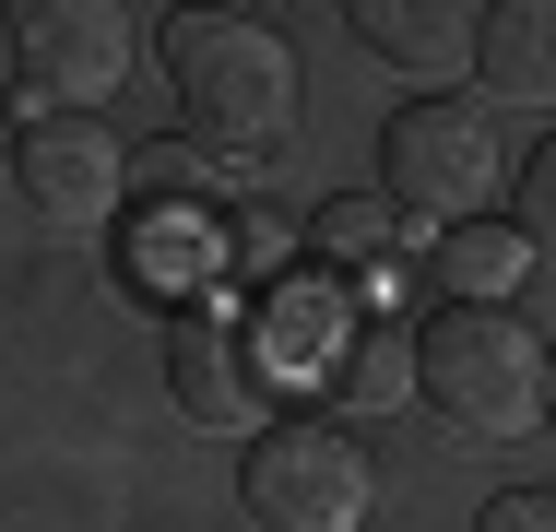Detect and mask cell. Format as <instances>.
<instances>
[{
	"label": "cell",
	"mask_w": 556,
	"mask_h": 532,
	"mask_svg": "<svg viewBox=\"0 0 556 532\" xmlns=\"http://www.w3.org/2000/svg\"><path fill=\"white\" fill-rule=\"evenodd\" d=\"M473 72L497 106H556V0H497L473 24Z\"/></svg>",
	"instance_id": "9c48e42d"
},
{
	"label": "cell",
	"mask_w": 556,
	"mask_h": 532,
	"mask_svg": "<svg viewBox=\"0 0 556 532\" xmlns=\"http://www.w3.org/2000/svg\"><path fill=\"white\" fill-rule=\"evenodd\" d=\"M166 84H178V130L225 154V166H249V154H273L285 130H296V48L261 24V12H214V0H190L178 24H166Z\"/></svg>",
	"instance_id": "6da1fadb"
},
{
	"label": "cell",
	"mask_w": 556,
	"mask_h": 532,
	"mask_svg": "<svg viewBox=\"0 0 556 532\" xmlns=\"http://www.w3.org/2000/svg\"><path fill=\"white\" fill-rule=\"evenodd\" d=\"M320 391H332V415H391V403H415V331H343L332 355H320Z\"/></svg>",
	"instance_id": "7c38bea8"
},
{
	"label": "cell",
	"mask_w": 556,
	"mask_h": 532,
	"mask_svg": "<svg viewBox=\"0 0 556 532\" xmlns=\"http://www.w3.org/2000/svg\"><path fill=\"white\" fill-rule=\"evenodd\" d=\"M509 190V142L473 96H415L379 130V202L427 213V225H485V202Z\"/></svg>",
	"instance_id": "3957f363"
},
{
	"label": "cell",
	"mask_w": 556,
	"mask_h": 532,
	"mask_svg": "<svg viewBox=\"0 0 556 532\" xmlns=\"http://www.w3.org/2000/svg\"><path fill=\"white\" fill-rule=\"evenodd\" d=\"M0 154H12V142H0Z\"/></svg>",
	"instance_id": "ac0fdd59"
},
{
	"label": "cell",
	"mask_w": 556,
	"mask_h": 532,
	"mask_svg": "<svg viewBox=\"0 0 556 532\" xmlns=\"http://www.w3.org/2000/svg\"><path fill=\"white\" fill-rule=\"evenodd\" d=\"M545 426H556V355H545Z\"/></svg>",
	"instance_id": "2e32d148"
},
{
	"label": "cell",
	"mask_w": 556,
	"mask_h": 532,
	"mask_svg": "<svg viewBox=\"0 0 556 532\" xmlns=\"http://www.w3.org/2000/svg\"><path fill=\"white\" fill-rule=\"evenodd\" d=\"M308 249H320L332 284H391L415 237H403V202H379V190H332V202L308 213Z\"/></svg>",
	"instance_id": "8fae6325"
},
{
	"label": "cell",
	"mask_w": 556,
	"mask_h": 532,
	"mask_svg": "<svg viewBox=\"0 0 556 532\" xmlns=\"http://www.w3.org/2000/svg\"><path fill=\"white\" fill-rule=\"evenodd\" d=\"M214 12H249V0H214Z\"/></svg>",
	"instance_id": "e0dca14e"
},
{
	"label": "cell",
	"mask_w": 556,
	"mask_h": 532,
	"mask_svg": "<svg viewBox=\"0 0 556 532\" xmlns=\"http://www.w3.org/2000/svg\"><path fill=\"white\" fill-rule=\"evenodd\" d=\"M415 403L462 438V449H497L545 415V343L509 308H439L415 331Z\"/></svg>",
	"instance_id": "7a4b0ae2"
},
{
	"label": "cell",
	"mask_w": 556,
	"mask_h": 532,
	"mask_svg": "<svg viewBox=\"0 0 556 532\" xmlns=\"http://www.w3.org/2000/svg\"><path fill=\"white\" fill-rule=\"evenodd\" d=\"M521 237L509 225H450L439 249H427V284H439V308H509V284H521Z\"/></svg>",
	"instance_id": "4fadbf2b"
},
{
	"label": "cell",
	"mask_w": 556,
	"mask_h": 532,
	"mask_svg": "<svg viewBox=\"0 0 556 532\" xmlns=\"http://www.w3.org/2000/svg\"><path fill=\"white\" fill-rule=\"evenodd\" d=\"M509 202H521V249H533V261H556V130L509 166Z\"/></svg>",
	"instance_id": "5bb4252c"
},
{
	"label": "cell",
	"mask_w": 556,
	"mask_h": 532,
	"mask_svg": "<svg viewBox=\"0 0 556 532\" xmlns=\"http://www.w3.org/2000/svg\"><path fill=\"white\" fill-rule=\"evenodd\" d=\"M130 273L142 284H214L225 273V213L202 202V154H130Z\"/></svg>",
	"instance_id": "52a82bcc"
},
{
	"label": "cell",
	"mask_w": 556,
	"mask_h": 532,
	"mask_svg": "<svg viewBox=\"0 0 556 532\" xmlns=\"http://www.w3.org/2000/svg\"><path fill=\"white\" fill-rule=\"evenodd\" d=\"M12 178L48 225H118L130 213V142L96 106H48V118L12 130Z\"/></svg>",
	"instance_id": "8992f818"
},
{
	"label": "cell",
	"mask_w": 556,
	"mask_h": 532,
	"mask_svg": "<svg viewBox=\"0 0 556 532\" xmlns=\"http://www.w3.org/2000/svg\"><path fill=\"white\" fill-rule=\"evenodd\" d=\"M367 497L379 485H367V449L343 415H296L273 438H249V461H237V509L261 532H355Z\"/></svg>",
	"instance_id": "277c9868"
},
{
	"label": "cell",
	"mask_w": 556,
	"mask_h": 532,
	"mask_svg": "<svg viewBox=\"0 0 556 532\" xmlns=\"http://www.w3.org/2000/svg\"><path fill=\"white\" fill-rule=\"evenodd\" d=\"M343 24L391 72H462L473 60V0H343Z\"/></svg>",
	"instance_id": "30bf717a"
},
{
	"label": "cell",
	"mask_w": 556,
	"mask_h": 532,
	"mask_svg": "<svg viewBox=\"0 0 556 532\" xmlns=\"http://www.w3.org/2000/svg\"><path fill=\"white\" fill-rule=\"evenodd\" d=\"M166 391H178L190 426H261V355H249V331L190 308L166 331Z\"/></svg>",
	"instance_id": "ba28073f"
},
{
	"label": "cell",
	"mask_w": 556,
	"mask_h": 532,
	"mask_svg": "<svg viewBox=\"0 0 556 532\" xmlns=\"http://www.w3.org/2000/svg\"><path fill=\"white\" fill-rule=\"evenodd\" d=\"M12 60L48 106H108L142 60L130 0H12Z\"/></svg>",
	"instance_id": "5b68a950"
},
{
	"label": "cell",
	"mask_w": 556,
	"mask_h": 532,
	"mask_svg": "<svg viewBox=\"0 0 556 532\" xmlns=\"http://www.w3.org/2000/svg\"><path fill=\"white\" fill-rule=\"evenodd\" d=\"M485 532H556V497H533V485H509V497L485 509Z\"/></svg>",
	"instance_id": "9a60e30c"
}]
</instances>
